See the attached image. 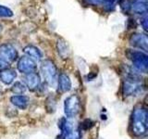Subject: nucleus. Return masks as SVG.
I'll list each match as a JSON object with an SVG mask.
<instances>
[{"label": "nucleus", "instance_id": "obj_25", "mask_svg": "<svg viewBox=\"0 0 148 139\" xmlns=\"http://www.w3.org/2000/svg\"><path fill=\"white\" fill-rule=\"evenodd\" d=\"M7 66H8V63L5 62L2 58H0V70L4 69V68H7Z\"/></svg>", "mask_w": 148, "mask_h": 139}, {"label": "nucleus", "instance_id": "obj_11", "mask_svg": "<svg viewBox=\"0 0 148 139\" xmlns=\"http://www.w3.org/2000/svg\"><path fill=\"white\" fill-rule=\"evenodd\" d=\"M58 90L61 93H67L71 89V81L66 73H60L58 77Z\"/></svg>", "mask_w": 148, "mask_h": 139}, {"label": "nucleus", "instance_id": "obj_21", "mask_svg": "<svg viewBox=\"0 0 148 139\" xmlns=\"http://www.w3.org/2000/svg\"><path fill=\"white\" fill-rule=\"evenodd\" d=\"M62 139H81V133L78 130H73V131L62 134Z\"/></svg>", "mask_w": 148, "mask_h": 139}, {"label": "nucleus", "instance_id": "obj_22", "mask_svg": "<svg viewBox=\"0 0 148 139\" xmlns=\"http://www.w3.org/2000/svg\"><path fill=\"white\" fill-rule=\"evenodd\" d=\"M126 27L128 30H131V29H135L137 27V21L134 18L132 17H130L128 19V21L126 22Z\"/></svg>", "mask_w": 148, "mask_h": 139}, {"label": "nucleus", "instance_id": "obj_12", "mask_svg": "<svg viewBox=\"0 0 148 139\" xmlns=\"http://www.w3.org/2000/svg\"><path fill=\"white\" fill-rule=\"evenodd\" d=\"M10 102H11L12 105L17 107L18 109H27V107L29 106L30 98L27 96L16 95V96H12L10 97Z\"/></svg>", "mask_w": 148, "mask_h": 139}, {"label": "nucleus", "instance_id": "obj_4", "mask_svg": "<svg viewBox=\"0 0 148 139\" xmlns=\"http://www.w3.org/2000/svg\"><path fill=\"white\" fill-rule=\"evenodd\" d=\"M125 54L130 60H132L133 67L136 71L146 72L148 69V56L145 52L141 50L127 49Z\"/></svg>", "mask_w": 148, "mask_h": 139}, {"label": "nucleus", "instance_id": "obj_18", "mask_svg": "<svg viewBox=\"0 0 148 139\" xmlns=\"http://www.w3.org/2000/svg\"><path fill=\"white\" fill-rule=\"evenodd\" d=\"M119 2V0H103L102 6L106 12H112L115 10L116 5Z\"/></svg>", "mask_w": 148, "mask_h": 139}, {"label": "nucleus", "instance_id": "obj_6", "mask_svg": "<svg viewBox=\"0 0 148 139\" xmlns=\"http://www.w3.org/2000/svg\"><path fill=\"white\" fill-rule=\"evenodd\" d=\"M0 58H2L8 64L15 61L18 58V51L15 46L8 43L0 45Z\"/></svg>", "mask_w": 148, "mask_h": 139}, {"label": "nucleus", "instance_id": "obj_1", "mask_svg": "<svg viewBox=\"0 0 148 139\" xmlns=\"http://www.w3.org/2000/svg\"><path fill=\"white\" fill-rule=\"evenodd\" d=\"M148 129V112L142 106L133 109L131 119V130L135 136H145Z\"/></svg>", "mask_w": 148, "mask_h": 139}, {"label": "nucleus", "instance_id": "obj_26", "mask_svg": "<svg viewBox=\"0 0 148 139\" xmlns=\"http://www.w3.org/2000/svg\"><path fill=\"white\" fill-rule=\"evenodd\" d=\"M135 1H139V2H143V3H146L147 0H135Z\"/></svg>", "mask_w": 148, "mask_h": 139}, {"label": "nucleus", "instance_id": "obj_19", "mask_svg": "<svg viewBox=\"0 0 148 139\" xmlns=\"http://www.w3.org/2000/svg\"><path fill=\"white\" fill-rule=\"evenodd\" d=\"M132 0H119V6L124 14H130L132 7Z\"/></svg>", "mask_w": 148, "mask_h": 139}, {"label": "nucleus", "instance_id": "obj_15", "mask_svg": "<svg viewBox=\"0 0 148 139\" xmlns=\"http://www.w3.org/2000/svg\"><path fill=\"white\" fill-rule=\"evenodd\" d=\"M131 12H133L135 14H139V15H145L147 13V3H143L133 0L132 2V7H131Z\"/></svg>", "mask_w": 148, "mask_h": 139}, {"label": "nucleus", "instance_id": "obj_14", "mask_svg": "<svg viewBox=\"0 0 148 139\" xmlns=\"http://www.w3.org/2000/svg\"><path fill=\"white\" fill-rule=\"evenodd\" d=\"M57 49L58 55L62 58H68L71 54V49L68 43L63 38H59L57 42Z\"/></svg>", "mask_w": 148, "mask_h": 139}, {"label": "nucleus", "instance_id": "obj_7", "mask_svg": "<svg viewBox=\"0 0 148 139\" xmlns=\"http://www.w3.org/2000/svg\"><path fill=\"white\" fill-rule=\"evenodd\" d=\"M17 68L18 72L23 74H29L32 72H36L37 71V65L34 60H32L31 58L27 56H23L20 58L18 60Z\"/></svg>", "mask_w": 148, "mask_h": 139}, {"label": "nucleus", "instance_id": "obj_27", "mask_svg": "<svg viewBox=\"0 0 148 139\" xmlns=\"http://www.w3.org/2000/svg\"><path fill=\"white\" fill-rule=\"evenodd\" d=\"M2 31H3V25L1 24V23H0V34L2 32Z\"/></svg>", "mask_w": 148, "mask_h": 139}, {"label": "nucleus", "instance_id": "obj_8", "mask_svg": "<svg viewBox=\"0 0 148 139\" xmlns=\"http://www.w3.org/2000/svg\"><path fill=\"white\" fill-rule=\"evenodd\" d=\"M129 43L132 47L143 50V52H147L148 50V38L145 34L135 32L132 34L129 39Z\"/></svg>", "mask_w": 148, "mask_h": 139}, {"label": "nucleus", "instance_id": "obj_24", "mask_svg": "<svg viewBox=\"0 0 148 139\" xmlns=\"http://www.w3.org/2000/svg\"><path fill=\"white\" fill-rule=\"evenodd\" d=\"M147 15L145 14V15H143V18H142V20H141V24L143 26V29L145 32H147L148 30V24H147Z\"/></svg>", "mask_w": 148, "mask_h": 139}, {"label": "nucleus", "instance_id": "obj_16", "mask_svg": "<svg viewBox=\"0 0 148 139\" xmlns=\"http://www.w3.org/2000/svg\"><path fill=\"white\" fill-rule=\"evenodd\" d=\"M58 127L60 129V131H61L62 134H65L67 133L73 131V130H75V129H74L73 123L69 120H68L67 118H62L61 120H59V122H58Z\"/></svg>", "mask_w": 148, "mask_h": 139}, {"label": "nucleus", "instance_id": "obj_9", "mask_svg": "<svg viewBox=\"0 0 148 139\" xmlns=\"http://www.w3.org/2000/svg\"><path fill=\"white\" fill-rule=\"evenodd\" d=\"M24 82H25V85L28 89H30L31 91H34L40 87L41 78L37 72H32V73H29V74H25Z\"/></svg>", "mask_w": 148, "mask_h": 139}, {"label": "nucleus", "instance_id": "obj_5", "mask_svg": "<svg viewBox=\"0 0 148 139\" xmlns=\"http://www.w3.org/2000/svg\"><path fill=\"white\" fill-rule=\"evenodd\" d=\"M81 110V100L77 95L68 96L64 101V112L67 118H74Z\"/></svg>", "mask_w": 148, "mask_h": 139}, {"label": "nucleus", "instance_id": "obj_3", "mask_svg": "<svg viewBox=\"0 0 148 139\" xmlns=\"http://www.w3.org/2000/svg\"><path fill=\"white\" fill-rule=\"evenodd\" d=\"M40 71L45 83L50 86H56L58 83V68L52 59H45L42 61Z\"/></svg>", "mask_w": 148, "mask_h": 139}, {"label": "nucleus", "instance_id": "obj_17", "mask_svg": "<svg viewBox=\"0 0 148 139\" xmlns=\"http://www.w3.org/2000/svg\"><path fill=\"white\" fill-rule=\"evenodd\" d=\"M26 90H27V87L25 85V83L22 82L14 83L11 87V91L15 95H22L26 92Z\"/></svg>", "mask_w": 148, "mask_h": 139}, {"label": "nucleus", "instance_id": "obj_28", "mask_svg": "<svg viewBox=\"0 0 148 139\" xmlns=\"http://www.w3.org/2000/svg\"><path fill=\"white\" fill-rule=\"evenodd\" d=\"M1 91H2V88H1V86H0V93H1Z\"/></svg>", "mask_w": 148, "mask_h": 139}, {"label": "nucleus", "instance_id": "obj_2", "mask_svg": "<svg viewBox=\"0 0 148 139\" xmlns=\"http://www.w3.org/2000/svg\"><path fill=\"white\" fill-rule=\"evenodd\" d=\"M143 90L140 77L136 73H130L123 82L122 93L125 96H137Z\"/></svg>", "mask_w": 148, "mask_h": 139}, {"label": "nucleus", "instance_id": "obj_13", "mask_svg": "<svg viewBox=\"0 0 148 139\" xmlns=\"http://www.w3.org/2000/svg\"><path fill=\"white\" fill-rule=\"evenodd\" d=\"M23 52L25 53V55L27 57L31 58L32 60H34V61H40L43 58V53L41 52V50L36 47L34 45H29L25 46L24 48H23Z\"/></svg>", "mask_w": 148, "mask_h": 139}, {"label": "nucleus", "instance_id": "obj_20", "mask_svg": "<svg viewBox=\"0 0 148 139\" xmlns=\"http://www.w3.org/2000/svg\"><path fill=\"white\" fill-rule=\"evenodd\" d=\"M14 13L10 8L0 5V18H11Z\"/></svg>", "mask_w": 148, "mask_h": 139}, {"label": "nucleus", "instance_id": "obj_23", "mask_svg": "<svg viewBox=\"0 0 148 139\" xmlns=\"http://www.w3.org/2000/svg\"><path fill=\"white\" fill-rule=\"evenodd\" d=\"M83 2L87 5H92V6H99L103 3V0H83Z\"/></svg>", "mask_w": 148, "mask_h": 139}, {"label": "nucleus", "instance_id": "obj_10", "mask_svg": "<svg viewBox=\"0 0 148 139\" xmlns=\"http://www.w3.org/2000/svg\"><path fill=\"white\" fill-rule=\"evenodd\" d=\"M17 77V72L15 70L11 68H4L0 70V81H1L4 85H11V83L15 81Z\"/></svg>", "mask_w": 148, "mask_h": 139}]
</instances>
